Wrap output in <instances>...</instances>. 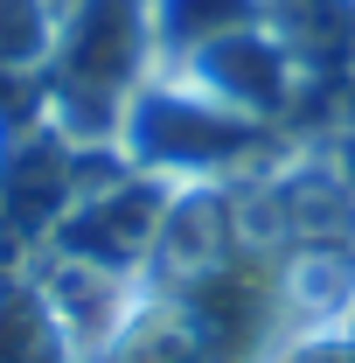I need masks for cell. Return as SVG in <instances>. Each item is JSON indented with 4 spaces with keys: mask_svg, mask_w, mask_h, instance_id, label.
Returning a JSON list of instances; mask_svg holds the SVG:
<instances>
[{
    "mask_svg": "<svg viewBox=\"0 0 355 363\" xmlns=\"http://www.w3.org/2000/svg\"><path fill=\"white\" fill-rule=\"evenodd\" d=\"M133 133H139V154L161 161V168H209V161H230V154L251 147L244 112H230V105H181V98H161V105L146 98Z\"/></svg>",
    "mask_w": 355,
    "mask_h": 363,
    "instance_id": "1",
    "label": "cell"
},
{
    "mask_svg": "<svg viewBox=\"0 0 355 363\" xmlns=\"http://www.w3.org/2000/svg\"><path fill=\"white\" fill-rule=\"evenodd\" d=\"M195 70H202V91H216V105H230V112H265L286 91V56L258 28H230L216 43H202Z\"/></svg>",
    "mask_w": 355,
    "mask_h": 363,
    "instance_id": "2",
    "label": "cell"
},
{
    "mask_svg": "<svg viewBox=\"0 0 355 363\" xmlns=\"http://www.w3.org/2000/svg\"><path fill=\"white\" fill-rule=\"evenodd\" d=\"M153 14H161V35L202 49V43H216V35H230V28H251L258 7L251 0H161Z\"/></svg>",
    "mask_w": 355,
    "mask_h": 363,
    "instance_id": "3",
    "label": "cell"
}]
</instances>
